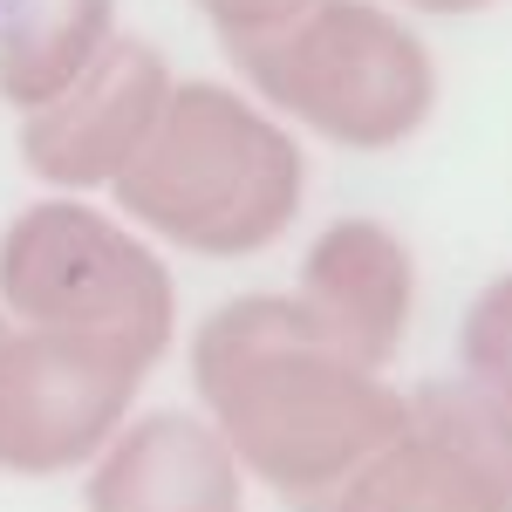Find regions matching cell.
<instances>
[{
  "label": "cell",
  "mask_w": 512,
  "mask_h": 512,
  "mask_svg": "<svg viewBox=\"0 0 512 512\" xmlns=\"http://www.w3.org/2000/svg\"><path fill=\"white\" fill-rule=\"evenodd\" d=\"M0 308L21 328L103 342L144 376L178 328V287L164 253L82 198H35L0 233Z\"/></svg>",
  "instance_id": "4"
},
{
  "label": "cell",
  "mask_w": 512,
  "mask_h": 512,
  "mask_svg": "<svg viewBox=\"0 0 512 512\" xmlns=\"http://www.w3.org/2000/svg\"><path fill=\"white\" fill-rule=\"evenodd\" d=\"M417 14H437V21H458V14H485V7H499V0H410Z\"/></svg>",
  "instance_id": "13"
},
{
  "label": "cell",
  "mask_w": 512,
  "mask_h": 512,
  "mask_svg": "<svg viewBox=\"0 0 512 512\" xmlns=\"http://www.w3.org/2000/svg\"><path fill=\"white\" fill-rule=\"evenodd\" d=\"M192 383L239 472L301 512H328L355 465L410 417L383 369L335 349L294 294H239L212 308L192 335Z\"/></svg>",
  "instance_id": "1"
},
{
  "label": "cell",
  "mask_w": 512,
  "mask_h": 512,
  "mask_svg": "<svg viewBox=\"0 0 512 512\" xmlns=\"http://www.w3.org/2000/svg\"><path fill=\"white\" fill-rule=\"evenodd\" d=\"M0 328H7V308H0Z\"/></svg>",
  "instance_id": "14"
},
{
  "label": "cell",
  "mask_w": 512,
  "mask_h": 512,
  "mask_svg": "<svg viewBox=\"0 0 512 512\" xmlns=\"http://www.w3.org/2000/svg\"><path fill=\"white\" fill-rule=\"evenodd\" d=\"M233 69L253 103L342 151H396L437 110L431 48L383 0H315L287 28L233 48Z\"/></svg>",
  "instance_id": "3"
},
{
  "label": "cell",
  "mask_w": 512,
  "mask_h": 512,
  "mask_svg": "<svg viewBox=\"0 0 512 512\" xmlns=\"http://www.w3.org/2000/svg\"><path fill=\"white\" fill-rule=\"evenodd\" d=\"M164 103H171L164 55L137 35H117L55 103H41V110L21 117V164L48 192L117 185V171L158 130Z\"/></svg>",
  "instance_id": "7"
},
{
  "label": "cell",
  "mask_w": 512,
  "mask_h": 512,
  "mask_svg": "<svg viewBox=\"0 0 512 512\" xmlns=\"http://www.w3.org/2000/svg\"><path fill=\"white\" fill-rule=\"evenodd\" d=\"M117 41V0H0V103L41 110Z\"/></svg>",
  "instance_id": "10"
},
{
  "label": "cell",
  "mask_w": 512,
  "mask_h": 512,
  "mask_svg": "<svg viewBox=\"0 0 512 512\" xmlns=\"http://www.w3.org/2000/svg\"><path fill=\"white\" fill-rule=\"evenodd\" d=\"M403 431L362 458L328 512H512V410L465 383L403 396Z\"/></svg>",
  "instance_id": "5"
},
{
  "label": "cell",
  "mask_w": 512,
  "mask_h": 512,
  "mask_svg": "<svg viewBox=\"0 0 512 512\" xmlns=\"http://www.w3.org/2000/svg\"><path fill=\"white\" fill-rule=\"evenodd\" d=\"M192 7L212 21V35L226 41V48H246V41L287 28L294 14H308L315 0H192Z\"/></svg>",
  "instance_id": "12"
},
{
  "label": "cell",
  "mask_w": 512,
  "mask_h": 512,
  "mask_svg": "<svg viewBox=\"0 0 512 512\" xmlns=\"http://www.w3.org/2000/svg\"><path fill=\"white\" fill-rule=\"evenodd\" d=\"M144 369L55 328H0V472L55 478L123 431Z\"/></svg>",
  "instance_id": "6"
},
{
  "label": "cell",
  "mask_w": 512,
  "mask_h": 512,
  "mask_svg": "<svg viewBox=\"0 0 512 512\" xmlns=\"http://www.w3.org/2000/svg\"><path fill=\"white\" fill-rule=\"evenodd\" d=\"M239 458L192 410L123 417V431L89 458L82 512H239Z\"/></svg>",
  "instance_id": "9"
},
{
  "label": "cell",
  "mask_w": 512,
  "mask_h": 512,
  "mask_svg": "<svg viewBox=\"0 0 512 512\" xmlns=\"http://www.w3.org/2000/svg\"><path fill=\"white\" fill-rule=\"evenodd\" d=\"M294 301L362 369H390L417 308V260L383 219H328L308 239Z\"/></svg>",
  "instance_id": "8"
},
{
  "label": "cell",
  "mask_w": 512,
  "mask_h": 512,
  "mask_svg": "<svg viewBox=\"0 0 512 512\" xmlns=\"http://www.w3.org/2000/svg\"><path fill=\"white\" fill-rule=\"evenodd\" d=\"M110 192L123 219L178 253L253 260L301 219L308 158L267 103L219 82H171L158 130Z\"/></svg>",
  "instance_id": "2"
},
{
  "label": "cell",
  "mask_w": 512,
  "mask_h": 512,
  "mask_svg": "<svg viewBox=\"0 0 512 512\" xmlns=\"http://www.w3.org/2000/svg\"><path fill=\"white\" fill-rule=\"evenodd\" d=\"M458 355H465V376L478 390L512 410V274L485 280L472 294V308L458 321Z\"/></svg>",
  "instance_id": "11"
}]
</instances>
